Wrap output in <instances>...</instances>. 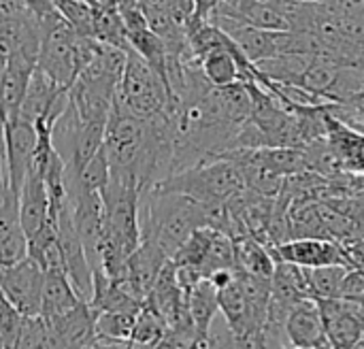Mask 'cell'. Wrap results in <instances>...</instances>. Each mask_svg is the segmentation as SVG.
Masks as SVG:
<instances>
[{
	"label": "cell",
	"mask_w": 364,
	"mask_h": 349,
	"mask_svg": "<svg viewBox=\"0 0 364 349\" xmlns=\"http://www.w3.org/2000/svg\"><path fill=\"white\" fill-rule=\"evenodd\" d=\"M34 68L36 60L21 53H11L9 64L0 77V122L15 119L19 115Z\"/></svg>",
	"instance_id": "4fadbf2b"
},
{
	"label": "cell",
	"mask_w": 364,
	"mask_h": 349,
	"mask_svg": "<svg viewBox=\"0 0 364 349\" xmlns=\"http://www.w3.org/2000/svg\"><path fill=\"white\" fill-rule=\"evenodd\" d=\"M168 260L171 258L156 243L141 239L139 247L128 256L126 269H124V277L117 284H122L141 303H145V299L151 292L160 271L164 269V264Z\"/></svg>",
	"instance_id": "9c48e42d"
},
{
	"label": "cell",
	"mask_w": 364,
	"mask_h": 349,
	"mask_svg": "<svg viewBox=\"0 0 364 349\" xmlns=\"http://www.w3.org/2000/svg\"><path fill=\"white\" fill-rule=\"evenodd\" d=\"M352 128H356V130H360V132H364V124H358V126H352Z\"/></svg>",
	"instance_id": "83f0119b"
},
{
	"label": "cell",
	"mask_w": 364,
	"mask_h": 349,
	"mask_svg": "<svg viewBox=\"0 0 364 349\" xmlns=\"http://www.w3.org/2000/svg\"><path fill=\"white\" fill-rule=\"evenodd\" d=\"M113 107L143 119L160 115L171 107V94L164 79L132 47L126 51V64Z\"/></svg>",
	"instance_id": "277c9868"
},
{
	"label": "cell",
	"mask_w": 364,
	"mask_h": 349,
	"mask_svg": "<svg viewBox=\"0 0 364 349\" xmlns=\"http://www.w3.org/2000/svg\"><path fill=\"white\" fill-rule=\"evenodd\" d=\"M235 243V271H245L260 277H273L275 258L271 249L252 235H241L232 239Z\"/></svg>",
	"instance_id": "2e32d148"
},
{
	"label": "cell",
	"mask_w": 364,
	"mask_h": 349,
	"mask_svg": "<svg viewBox=\"0 0 364 349\" xmlns=\"http://www.w3.org/2000/svg\"><path fill=\"white\" fill-rule=\"evenodd\" d=\"M350 267L343 264H326V267H314L307 269V286H309V296L320 301V299H339L341 294V284Z\"/></svg>",
	"instance_id": "e0dca14e"
},
{
	"label": "cell",
	"mask_w": 364,
	"mask_h": 349,
	"mask_svg": "<svg viewBox=\"0 0 364 349\" xmlns=\"http://www.w3.org/2000/svg\"><path fill=\"white\" fill-rule=\"evenodd\" d=\"M55 11L81 36H94V2L90 0H53Z\"/></svg>",
	"instance_id": "d6986e66"
},
{
	"label": "cell",
	"mask_w": 364,
	"mask_h": 349,
	"mask_svg": "<svg viewBox=\"0 0 364 349\" xmlns=\"http://www.w3.org/2000/svg\"><path fill=\"white\" fill-rule=\"evenodd\" d=\"M2 136H4V162H6L9 188L15 194H19L23 179L34 160V149H36L34 122L21 115H17L15 119L2 122Z\"/></svg>",
	"instance_id": "52a82bcc"
},
{
	"label": "cell",
	"mask_w": 364,
	"mask_h": 349,
	"mask_svg": "<svg viewBox=\"0 0 364 349\" xmlns=\"http://www.w3.org/2000/svg\"><path fill=\"white\" fill-rule=\"evenodd\" d=\"M43 284L45 269L30 256L13 267L2 269L0 290L23 316H41Z\"/></svg>",
	"instance_id": "8992f818"
},
{
	"label": "cell",
	"mask_w": 364,
	"mask_h": 349,
	"mask_svg": "<svg viewBox=\"0 0 364 349\" xmlns=\"http://www.w3.org/2000/svg\"><path fill=\"white\" fill-rule=\"evenodd\" d=\"M220 311L226 318L230 339L237 348H264V324L258 320L254 309L247 303V296L237 279V275L218 290Z\"/></svg>",
	"instance_id": "5b68a950"
},
{
	"label": "cell",
	"mask_w": 364,
	"mask_h": 349,
	"mask_svg": "<svg viewBox=\"0 0 364 349\" xmlns=\"http://www.w3.org/2000/svg\"><path fill=\"white\" fill-rule=\"evenodd\" d=\"M45 322L53 348H96V311L87 301H81L70 311Z\"/></svg>",
	"instance_id": "30bf717a"
},
{
	"label": "cell",
	"mask_w": 364,
	"mask_h": 349,
	"mask_svg": "<svg viewBox=\"0 0 364 349\" xmlns=\"http://www.w3.org/2000/svg\"><path fill=\"white\" fill-rule=\"evenodd\" d=\"M348 262L352 269H358L364 273V237H354V239H346L341 241Z\"/></svg>",
	"instance_id": "cb8c5ba5"
},
{
	"label": "cell",
	"mask_w": 364,
	"mask_h": 349,
	"mask_svg": "<svg viewBox=\"0 0 364 349\" xmlns=\"http://www.w3.org/2000/svg\"><path fill=\"white\" fill-rule=\"evenodd\" d=\"M0 348H2V341H0Z\"/></svg>",
	"instance_id": "4dcf8cb0"
},
{
	"label": "cell",
	"mask_w": 364,
	"mask_h": 349,
	"mask_svg": "<svg viewBox=\"0 0 364 349\" xmlns=\"http://www.w3.org/2000/svg\"><path fill=\"white\" fill-rule=\"evenodd\" d=\"M21 322H23V313L0 290V341H2V348L11 349L17 345Z\"/></svg>",
	"instance_id": "7402d4cb"
},
{
	"label": "cell",
	"mask_w": 364,
	"mask_h": 349,
	"mask_svg": "<svg viewBox=\"0 0 364 349\" xmlns=\"http://www.w3.org/2000/svg\"><path fill=\"white\" fill-rule=\"evenodd\" d=\"M273 258L294 262L299 267H326V264H343L350 267L343 243L335 239H322V237H296L290 241H284L279 245L269 247ZM352 269V267H350Z\"/></svg>",
	"instance_id": "ba28073f"
},
{
	"label": "cell",
	"mask_w": 364,
	"mask_h": 349,
	"mask_svg": "<svg viewBox=\"0 0 364 349\" xmlns=\"http://www.w3.org/2000/svg\"><path fill=\"white\" fill-rule=\"evenodd\" d=\"M156 188L186 194L203 205H228L245 190V175L232 156H220L215 160L173 173L158 181Z\"/></svg>",
	"instance_id": "3957f363"
},
{
	"label": "cell",
	"mask_w": 364,
	"mask_h": 349,
	"mask_svg": "<svg viewBox=\"0 0 364 349\" xmlns=\"http://www.w3.org/2000/svg\"><path fill=\"white\" fill-rule=\"evenodd\" d=\"M286 337L290 348H331L316 299H303L292 307L286 320Z\"/></svg>",
	"instance_id": "7c38bea8"
},
{
	"label": "cell",
	"mask_w": 364,
	"mask_h": 349,
	"mask_svg": "<svg viewBox=\"0 0 364 349\" xmlns=\"http://www.w3.org/2000/svg\"><path fill=\"white\" fill-rule=\"evenodd\" d=\"M28 256V237L21 224L0 228V269L13 267Z\"/></svg>",
	"instance_id": "ffe728a7"
},
{
	"label": "cell",
	"mask_w": 364,
	"mask_h": 349,
	"mask_svg": "<svg viewBox=\"0 0 364 349\" xmlns=\"http://www.w3.org/2000/svg\"><path fill=\"white\" fill-rule=\"evenodd\" d=\"M356 188H363L364 190V175H356Z\"/></svg>",
	"instance_id": "4316f807"
},
{
	"label": "cell",
	"mask_w": 364,
	"mask_h": 349,
	"mask_svg": "<svg viewBox=\"0 0 364 349\" xmlns=\"http://www.w3.org/2000/svg\"><path fill=\"white\" fill-rule=\"evenodd\" d=\"M15 348H53V339L43 316H23Z\"/></svg>",
	"instance_id": "44dd1931"
},
{
	"label": "cell",
	"mask_w": 364,
	"mask_h": 349,
	"mask_svg": "<svg viewBox=\"0 0 364 349\" xmlns=\"http://www.w3.org/2000/svg\"><path fill=\"white\" fill-rule=\"evenodd\" d=\"M141 239L156 243L168 258L196 228H215L226 232L230 213L228 205H203L186 194L147 188L139 203Z\"/></svg>",
	"instance_id": "6da1fadb"
},
{
	"label": "cell",
	"mask_w": 364,
	"mask_h": 349,
	"mask_svg": "<svg viewBox=\"0 0 364 349\" xmlns=\"http://www.w3.org/2000/svg\"><path fill=\"white\" fill-rule=\"evenodd\" d=\"M98 38L77 34L53 9L41 17V45L36 68L62 87H70L98 49Z\"/></svg>",
	"instance_id": "7a4b0ae2"
},
{
	"label": "cell",
	"mask_w": 364,
	"mask_h": 349,
	"mask_svg": "<svg viewBox=\"0 0 364 349\" xmlns=\"http://www.w3.org/2000/svg\"><path fill=\"white\" fill-rule=\"evenodd\" d=\"M83 299L77 294L75 286L70 284L64 269H47L45 284H43V301H41V316L45 320L58 318L73 307H77Z\"/></svg>",
	"instance_id": "9a60e30c"
},
{
	"label": "cell",
	"mask_w": 364,
	"mask_h": 349,
	"mask_svg": "<svg viewBox=\"0 0 364 349\" xmlns=\"http://www.w3.org/2000/svg\"><path fill=\"white\" fill-rule=\"evenodd\" d=\"M0 279H2V269H0Z\"/></svg>",
	"instance_id": "f546056e"
},
{
	"label": "cell",
	"mask_w": 364,
	"mask_h": 349,
	"mask_svg": "<svg viewBox=\"0 0 364 349\" xmlns=\"http://www.w3.org/2000/svg\"><path fill=\"white\" fill-rule=\"evenodd\" d=\"M364 296V273L358 269H348L343 284H341V294L339 299L346 301H363Z\"/></svg>",
	"instance_id": "603a6c76"
},
{
	"label": "cell",
	"mask_w": 364,
	"mask_h": 349,
	"mask_svg": "<svg viewBox=\"0 0 364 349\" xmlns=\"http://www.w3.org/2000/svg\"><path fill=\"white\" fill-rule=\"evenodd\" d=\"M38 17H43V15H47L49 11H53L55 6H53V0H23Z\"/></svg>",
	"instance_id": "484cf974"
},
{
	"label": "cell",
	"mask_w": 364,
	"mask_h": 349,
	"mask_svg": "<svg viewBox=\"0 0 364 349\" xmlns=\"http://www.w3.org/2000/svg\"><path fill=\"white\" fill-rule=\"evenodd\" d=\"M19 222L28 239L34 237L47 222H58V218L51 213V198L45 175L34 164L30 166L19 192Z\"/></svg>",
	"instance_id": "8fae6325"
},
{
	"label": "cell",
	"mask_w": 364,
	"mask_h": 349,
	"mask_svg": "<svg viewBox=\"0 0 364 349\" xmlns=\"http://www.w3.org/2000/svg\"><path fill=\"white\" fill-rule=\"evenodd\" d=\"M90 2H94V0H90Z\"/></svg>",
	"instance_id": "1f68e13d"
},
{
	"label": "cell",
	"mask_w": 364,
	"mask_h": 349,
	"mask_svg": "<svg viewBox=\"0 0 364 349\" xmlns=\"http://www.w3.org/2000/svg\"><path fill=\"white\" fill-rule=\"evenodd\" d=\"M188 309L196 331V348L215 345L211 337V324L215 313L220 311V299L218 288L211 284V279H200L194 288L188 290Z\"/></svg>",
	"instance_id": "5bb4252c"
},
{
	"label": "cell",
	"mask_w": 364,
	"mask_h": 349,
	"mask_svg": "<svg viewBox=\"0 0 364 349\" xmlns=\"http://www.w3.org/2000/svg\"><path fill=\"white\" fill-rule=\"evenodd\" d=\"M166 335V324L164 320L143 303V307L136 313L132 335H130V345L132 348H160L162 339Z\"/></svg>",
	"instance_id": "ac0fdd59"
},
{
	"label": "cell",
	"mask_w": 364,
	"mask_h": 349,
	"mask_svg": "<svg viewBox=\"0 0 364 349\" xmlns=\"http://www.w3.org/2000/svg\"><path fill=\"white\" fill-rule=\"evenodd\" d=\"M224 0H194V15L196 19H203V21H209L211 15L222 6Z\"/></svg>",
	"instance_id": "d4e9b609"
},
{
	"label": "cell",
	"mask_w": 364,
	"mask_h": 349,
	"mask_svg": "<svg viewBox=\"0 0 364 349\" xmlns=\"http://www.w3.org/2000/svg\"><path fill=\"white\" fill-rule=\"evenodd\" d=\"M294 2H322V0H294Z\"/></svg>",
	"instance_id": "f1b7e54d"
}]
</instances>
